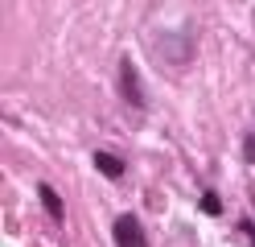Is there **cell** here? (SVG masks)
Wrapping results in <instances>:
<instances>
[{
  "instance_id": "cell-1",
  "label": "cell",
  "mask_w": 255,
  "mask_h": 247,
  "mask_svg": "<svg viewBox=\"0 0 255 247\" xmlns=\"http://www.w3.org/2000/svg\"><path fill=\"white\" fill-rule=\"evenodd\" d=\"M120 95H124L132 107H144V91H140V78H136L132 58H120Z\"/></svg>"
},
{
  "instance_id": "cell-2",
  "label": "cell",
  "mask_w": 255,
  "mask_h": 247,
  "mask_svg": "<svg viewBox=\"0 0 255 247\" xmlns=\"http://www.w3.org/2000/svg\"><path fill=\"white\" fill-rule=\"evenodd\" d=\"M111 231H116V243H120V247H144V231H140V219H136V214H120Z\"/></svg>"
},
{
  "instance_id": "cell-3",
  "label": "cell",
  "mask_w": 255,
  "mask_h": 247,
  "mask_svg": "<svg viewBox=\"0 0 255 247\" xmlns=\"http://www.w3.org/2000/svg\"><path fill=\"white\" fill-rule=\"evenodd\" d=\"M37 194H41V202H45V210H50V219H54V223L66 219V206H62V198H58V190H54V186H45V181H41Z\"/></svg>"
},
{
  "instance_id": "cell-4",
  "label": "cell",
  "mask_w": 255,
  "mask_h": 247,
  "mask_svg": "<svg viewBox=\"0 0 255 247\" xmlns=\"http://www.w3.org/2000/svg\"><path fill=\"white\" fill-rule=\"evenodd\" d=\"M95 169L107 173V177H120V173H124V161L111 157V153H95Z\"/></svg>"
},
{
  "instance_id": "cell-5",
  "label": "cell",
  "mask_w": 255,
  "mask_h": 247,
  "mask_svg": "<svg viewBox=\"0 0 255 247\" xmlns=\"http://www.w3.org/2000/svg\"><path fill=\"white\" fill-rule=\"evenodd\" d=\"M161 45H165V54H161V58H169V54L177 58V62H185V58H189V41H185V37H165Z\"/></svg>"
},
{
  "instance_id": "cell-6",
  "label": "cell",
  "mask_w": 255,
  "mask_h": 247,
  "mask_svg": "<svg viewBox=\"0 0 255 247\" xmlns=\"http://www.w3.org/2000/svg\"><path fill=\"white\" fill-rule=\"evenodd\" d=\"M202 210H206V214H218V210H222L218 194H202Z\"/></svg>"
},
{
  "instance_id": "cell-7",
  "label": "cell",
  "mask_w": 255,
  "mask_h": 247,
  "mask_svg": "<svg viewBox=\"0 0 255 247\" xmlns=\"http://www.w3.org/2000/svg\"><path fill=\"white\" fill-rule=\"evenodd\" d=\"M243 153H247V161H251V165H255V132H251V136H247V140H243Z\"/></svg>"
}]
</instances>
